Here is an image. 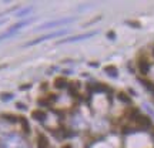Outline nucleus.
Listing matches in <instances>:
<instances>
[{"mask_svg": "<svg viewBox=\"0 0 154 148\" xmlns=\"http://www.w3.org/2000/svg\"><path fill=\"white\" fill-rule=\"evenodd\" d=\"M29 23H32V19H27V20H23V21H19V23H16L14 26L10 27V30L6 33H3V34H0V40H3V39H7V37H10V36H13L14 33L17 32L19 29H21V27H24L27 26Z\"/></svg>", "mask_w": 154, "mask_h": 148, "instance_id": "f257e3e1", "label": "nucleus"}, {"mask_svg": "<svg viewBox=\"0 0 154 148\" xmlns=\"http://www.w3.org/2000/svg\"><path fill=\"white\" fill-rule=\"evenodd\" d=\"M67 32V30H58V32H54V33H50V34H46V36H41V37H38V39L33 40L30 43H27L26 46H33V44H37L40 41H43V40H47V39H54V37H58V36H63L64 33Z\"/></svg>", "mask_w": 154, "mask_h": 148, "instance_id": "f03ea898", "label": "nucleus"}, {"mask_svg": "<svg viewBox=\"0 0 154 148\" xmlns=\"http://www.w3.org/2000/svg\"><path fill=\"white\" fill-rule=\"evenodd\" d=\"M73 19H61V20H56V21H49L46 24H41L38 27V30H43V29H50V27H56V26H61V24H67L70 23Z\"/></svg>", "mask_w": 154, "mask_h": 148, "instance_id": "7ed1b4c3", "label": "nucleus"}, {"mask_svg": "<svg viewBox=\"0 0 154 148\" xmlns=\"http://www.w3.org/2000/svg\"><path fill=\"white\" fill-rule=\"evenodd\" d=\"M135 120H137V124L140 125L141 128H148V127L151 125V120L146 116H138Z\"/></svg>", "mask_w": 154, "mask_h": 148, "instance_id": "20e7f679", "label": "nucleus"}, {"mask_svg": "<svg viewBox=\"0 0 154 148\" xmlns=\"http://www.w3.org/2000/svg\"><path fill=\"white\" fill-rule=\"evenodd\" d=\"M46 113L44 111H43V110H34V111H33L32 113V118H34V120H36V121H44L46 120Z\"/></svg>", "mask_w": 154, "mask_h": 148, "instance_id": "39448f33", "label": "nucleus"}, {"mask_svg": "<svg viewBox=\"0 0 154 148\" xmlns=\"http://www.w3.org/2000/svg\"><path fill=\"white\" fill-rule=\"evenodd\" d=\"M37 144L38 148H49V140L44 134H38L37 137Z\"/></svg>", "mask_w": 154, "mask_h": 148, "instance_id": "423d86ee", "label": "nucleus"}, {"mask_svg": "<svg viewBox=\"0 0 154 148\" xmlns=\"http://www.w3.org/2000/svg\"><path fill=\"white\" fill-rule=\"evenodd\" d=\"M94 33H89V34H81V36H74V37H70V39L63 40L61 43H71V41H77V40H83V39H89L90 36H93Z\"/></svg>", "mask_w": 154, "mask_h": 148, "instance_id": "0eeeda50", "label": "nucleus"}, {"mask_svg": "<svg viewBox=\"0 0 154 148\" xmlns=\"http://www.w3.org/2000/svg\"><path fill=\"white\" fill-rule=\"evenodd\" d=\"M66 85H67V81H66V78L64 77H57L56 80H54V87L58 88V90L66 88Z\"/></svg>", "mask_w": 154, "mask_h": 148, "instance_id": "6e6552de", "label": "nucleus"}, {"mask_svg": "<svg viewBox=\"0 0 154 148\" xmlns=\"http://www.w3.org/2000/svg\"><path fill=\"white\" fill-rule=\"evenodd\" d=\"M104 71L109 74L110 77H117L118 76V71L115 68L114 66H107V67H104Z\"/></svg>", "mask_w": 154, "mask_h": 148, "instance_id": "1a4fd4ad", "label": "nucleus"}, {"mask_svg": "<svg viewBox=\"0 0 154 148\" xmlns=\"http://www.w3.org/2000/svg\"><path fill=\"white\" fill-rule=\"evenodd\" d=\"M19 122L21 124V127H23V131H24L26 134H30V125H29V121L26 120L24 117H20V118H19Z\"/></svg>", "mask_w": 154, "mask_h": 148, "instance_id": "9d476101", "label": "nucleus"}, {"mask_svg": "<svg viewBox=\"0 0 154 148\" xmlns=\"http://www.w3.org/2000/svg\"><path fill=\"white\" fill-rule=\"evenodd\" d=\"M138 68H140V71H141V74H147L148 73V70H150V64H148V61H140L138 63Z\"/></svg>", "mask_w": 154, "mask_h": 148, "instance_id": "9b49d317", "label": "nucleus"}, {"mask_svg": "<svg viewBox=\"0 0 154 148\" xmlns=\"http://www.w3.org/2000/svg\"><path fill=\"white\" fill-rule=\"evenodd\" d=\"M1 118L7 120L9 122H17L19 121V118H17L16 116H12V114H1Z\"/></svg>", "mask_w": 154, "mask_h": 148, "instance_id": "f8f14e48", "label": "nucleus"}, {"mask_svg": "<svg viewBox=\"0 0 154 148\" xmlns=\"http://www.w3.org/2000/svg\"><path fill=\"white\" fill-rule=\"evenodd\" d=\"M118 98H120V101H123V103H126V104H130V103H131L130 97H128L126 93H118Z\"/></svg>", "mask_w": 154, "mask_h": 148, "instance_id": "ddd939ff", "label": "nucleus"}, {"mask_svg": "<svg viewBox=\"0 0 154 148\" xmlns=\"http://www.w3.org/2000/svg\"><path fill=\"white\" fill-rule=\"evenodd\" d=\"M13 93H1L0 94V98H1V101H9V100H12L13 98Z\"/></svg>", "mask_w": 154, "mask_h": 148, "instance_id": "4468645a", "label": "nucleus"}, {"mask_svg": "<svg viewBox=\"0 0 154 148\" xmlns=\"http://www.w3.org/2000/svg\"><path fill=\"white\" fill-rule=\"evenodd\" d=\"M140 81L144 84V85H146V87H147L150 91H154V84L151 83V81H147V80H140Z\"/></svg>", "mask_w": 154, "mask_h": 148, "instance_id": "2eb2a0df", "label": "nucleus"}, {"mask_svg": "<svg viewBox=\"0 0 154 148\" xmlns=\"http://www.w3.org/2000/svg\"><path fill=\"white\" fill-rule=\"evenodd\" d=\"M38 105H43V107H47V105H50V101L49 100H38Z\"/></svg>", "mask_w": 154, "mask_h": 148, "instance_id": "dca6fc26", "label": "nucleus"}, {"mask_svg": "<svg viewBox=\"0 0 154 148\" xmlns=\"http://www.w3.org/2000/svg\"><path fill=\"white\" fill-rule=\"evenodd\" d=\"M32 12V7H27V9H24V10H21V12H19L17 13V16H23V14H27Z\"/></svg>", "mask_w": 154, "mask_h": 148, "instance_id": "f3484780", "label": "nucleus"}, {"mask_svg": "<svg viewBox=\"0 0 154 148\" xmlns=\"http://www.w3.org/2000/svg\"><path fill=\"white\" fill-rule=\"evenodd\" d=\"M16 107H17V108H20V110H26V105H24V104H21V103H17V104H16Z\"/></svg>", "mask_w": 154, "mask_h": 148, "instance_id": "a211bd4d", "label": "nucleus"}, {"mask_svg": "<svg viewBox=\"0 0 154 148\" xmlns=\"http://www.w3.org/2000/svg\"><path fill=\"white\" fill-rule=\"evenodd\" d=\"M29 87H30V85H29V84H26V85H21V87H20V90H27Z\"/></svg>", "mask_w": 154, "mask_h": 148, "instance_id": "6ab92c4d", "label": "nucleus"}, {"mask_svg": "<svg viewBox=\"0 0 154 148\" xmlns=\"http://www.w3.org/2000/svg\"><path fill=\"white\" fill-rule=\"evenodd\" d=\"M50 100L51 101H56V100H57V96H50Z\"/></svg>", "mask_w": 154, "mask_h": 148, "instance_id": "aec40b11", "label": "nucleus"}, {"mask_svg": "<svg viewBox=\"0 0 154 148\" xmlns=\"http://www.w3.org/2000/svg\"><path fill=\"white\" fill-rule=\"evenodd\" d=\"M63 148H71V145H69V144H66V145H64Z\"/></svg>", "mask_w": 154, "mask_h": 148, "instance_id": "412c9836", "label": "nucleus"}, {"mask_svg": "<svg viewBox=\"0 0 154 148\" xmlns=\"http://www.w3.org/2000/svg\"><path fill=\"white\" fill-rule=\"evenodd\" d=\"M4 67H6V66H0V68H4Z\"/></svg>", "mask_w": 154, "mask_h": 148, "instance_id": "4be33fe9", "label": "nucleus"}, {"mask_svg": "<svg viewBox=\"0 0 154 148\" xmlns=\"http://www.w3.org/2000/svg\"><path fill=\"white\" fill-rule=\"evenodd\" d=\"M3 23H4V20H1V21H0V24H3Z\"/></svg>", "mask_w": 154, "mask_h": 148, "instance_id": "5701e85b", "label": "nucleus"}, {"mask_svg": "<svg viewBox=\"0 0 154 148\" xmlns=\"http://www.w3.org/2000/svg\"><path fill=\"white\" fill-rule=\"evenodd\" d=\"M153 54H154V50H153Z\"/></svg>", "mask_w": 154, "mask_h": 148, "instance_id": "b1692460", "label": "nucleus"}]
</instances>
